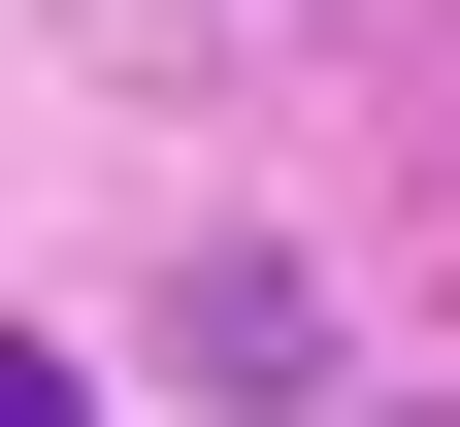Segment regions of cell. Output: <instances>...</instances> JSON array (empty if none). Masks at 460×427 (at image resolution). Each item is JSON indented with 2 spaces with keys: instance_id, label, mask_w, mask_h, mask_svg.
I'll list each match as a JSON object with an SVG mask.
<instances>
[{
  "instance_id": "obj_1",
  "label": "cell",
  "mask_w": 460,
  "mask_h": 427,
  "mask_svg": "<svg viewBox=\"0 0 460 427\" xmlns=\"http://www.w3.org/2000/svg\"><path fill=\"white\" fill-rule=\"evenodd\" d=\"M0 427H99V395H66V361H33V329H0Z\"/></svg>"
}]
</instances>
